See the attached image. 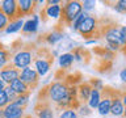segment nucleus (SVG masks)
<instances>
[{
  "label": "nucleus",
  "mask_w": 126,
  "mask_h": 118,
  "mask_svg": "<svg viewBox=\"0 0 126 118\" xmlns=\"http://www.w3.org/2000/svg\"><path fill=\"white\" fill-rule=\"evenodd\" d=\"M124 112H125V106H124V102H122V98H121L120 89H116V88H114L110 113H112L113 116H116V117H122Z\"/></svg>",
  "instance_id": "nucleus-15"
},
{
  "label": "nucleus",
  "mask_w": 126,
  "mask_h": 118,
  "mask_svg": "<svg viewBox=\"0 0 126 118\" xmlns=\"http://www.w3.org/2000/svg\"><path fill=\"white\" fill-rule=\"evenodd\" d=\"M120 93H121V98L124 102V106L126 108V88H120Z\"/></svg>",
  "instance_id": "nucleus-37"
},
{
  "label": "nucleus",
  "mask_w": 126,
  "mask_h": 118,
  "mask_svg": "<svg viewBox=\"0 0 126 118\" xmlns=\"http://www.w3.org/2000/svg\"><path fill=\"white\" fill-rule=\"evenodd\" d=\"M57 55V51H53L50 47L46 46H38L34 51L33 64L35 71L39 76H43L50 71L51 66L54 64V58Z\"/></svg>",
  "instance_id": "nucleus-3"
},
{
  "label": "nucleus",
  "mask_w": 126,
  "mask_h": 118,
  "mask_svg": "<svg viewBox=\"0 0 126 118\" xmlns=\"http://www.w3.org/2000/svg\"><path fill=\"white\" fill-rule=\"evenodd\" d=\"M39 75L38 72L35 71V68H32V67H26V68L21 70V74H20V80L22 83H25L28 85L32 92L37 88L38 84H39Z\"/></svg>",
  "instance_id": "nucleus-9"
},
{
  "label": "nucleus",
  "mask_w": 126,
  "mask_h": 118,
  "mask_svg": "<svg viewBox=\"0 0 126 118\" xmlns=\"http://www.w3.org/2000/svg\"><path fill=\"white\" fill-rule=\"evenodd\" d=\"M4 49H5V46H4V45H3V43H1V42H0V51H1V50H4Z\"/></svg>",
  "instance_id": "nucleus-41"
},
{
  "label": "nucleus",
  "mask_w": 126,
  "mask_h": 118,
  "mask_svg": "<svg viewBox=\"0 0 126 118\" xmlns=\"http://www.w3.org/2000/svg\"><path fill=\"white\" fill-rule=\"evenodd\" d=\"M38 22H39V17H38L37 15H34L30 20H28V21L24 24V26H22V29H21L22 34L28 35V34L35 33L37 29H38Z\"/></svg>",
  "instance_id": "nucleus-19"
},
{
  "label": "nucleus",
  "mask_w": 126,
  "mask_h": 118,
  "mask_svg": "<svg viewBox=\"0 0 126 118\" xmlns=\"http://www.w3.org/2000/svg\"><path fill=\"white\" fill-rule=\"evenodd\" d=\"M92 85L89 84V81H81L78 85V97L81 105H87L89 101V96L92 93Z\"/></svg>",
  "instance_id": "nucleus-17"
},
{
  "label": "nucleus",
  "mask_w": 126,
  "mask_h": 118,
  "mask_svg": "<svg viewBox=\"0 0 126 118\" xmlns=\"http://www.w3.org/2000/svg\"><path fill=\"white\" fill-rule=\"evenodd\" d=\"M89 109H91L89 106L81 105L80 106V110H79V114H80V116H88V114H91V110ZM79 114H78V116H79Z\"/></svg>",
  "instance_id": "nucleus-36"
},
{
  "label": "nucleus",
  "mask_w": 126,
  "mask_h": 118,
  "mask_svg": "<svg viewBox=\"0 0 126 118\" xmlns=\"http://www.w3.org/2000/svg\"><path fill=\"white\" fill-rule=\"evenodd\" d=\"M8 25H9V20H8L7 17V15L3 12L1 9V7H0V31H3V30H5Z\"/></svg>",
  "instance_id": "nucleus-29"
},
{
  "label": "nucleus",
  "mask_w": 126,
  "mask_h": 118,
  "mask_svg": "<svg viewBox=\"0 0 126 118\" xmlns=\"http://www.w3.org/2000/svg\"><path fill=\"white\" fill-rule=\"evenodd\" d=\"M79 34L81 35L87 41H96V39H101V31H100V20L97 16L88 15L85 20L81 22V25L79 26Z\"/></svg>",
  "instance_id": "nucleus-5"
},
{
  "label": "nucleus",
  "mask_w": 126,
  "mask_h": 118,
  "mask_svg": "<svg viewBox=\"0 0 126 118\" xmlns=\"http://www.w3.org/2000/svg\"><path fill=\"white\" fill-rule=\"evenodd\" d=\"M12 58H13V55H12L11 50L4 49V50L0 51V70H1L3 67H5L8 63H11Z\"/></svg>",
  "instance_id": "nucleus-24"
},
{
  "label": "nucleus",
  "mask_w": 126,
  "mask_h": 118,
  "mask_svg": "<svg viewBox=\"0 0 126 118\" xmlns=\"http://www.w3.org/2000/svg\"><path fill=\"white\" fill-rule=\"evenodd\" d=\"M49 85V97L50 101L54 102V104H59L62 100H64L67 97V93H68V85L66 84L64 81H53L50 83Z\"/></svg>",
  "instance_id": "nucleus-6"
},
{
  "label": "nucleus",
  "mask_w": 126,
  "mask_h": 118,
  "mask_svg": "<svg viewBox=\"0 0 126 118\" xmlns=\"http://www.w3.org/2000/svg\"><path fill=\"white\" fill-rule=\"evenodd\" d=\"M63 38H64V30L58 29V28L54 26L53 30L39 34L37 37V39H35V43H37V45H41V46H46V45L54 46V45H57L59 41H62Z\"/></svg>",
  "instance_id": "nucleus-7"
},
{
  "label": "nucleus",
  "mask_w": 126,
  "mask_h": 118,
  "mask_svg": "<svg viewBox=\"0 0 126 118\" xmlns=\"http://www.w3.org/2000/svg\"><path fill=\"white\" fill-rule=\"evenodd\" d=\"M62 4L63 5H62L61 16H59V18H58V22L55 24V28L64 30L66 26L72 28L74 21L83 12V1L71 0V1H64Z\"/></svg>",
  "instance_id": "nucleus-2"
},
{
  "label": "nucleus",
  "mask_w": 126,
  "mask_h": 118,
  "mask_svg": "<svg viewBox=\"0 0 126 118\" xmlns=\"http://www.w3.org/2000/svg\"><path fill=\"white\" fill-rule=\"evenodd\" d=\"M20 74H21V70H18L13 63H8L5 67H3L0 70V79L5 83V84L9 85L11 83H13L15 80L20 79Z\"/></svg>",
  "instance_id": "nucleus-12"
},
{
  "label": "nucleus",
  "mask_w": 126,
  "mask_h": 118,
  "mask_svg": "<svg viewBox=\"0 0 126 118\" xmlns=\"http://www.w3.org/2000/svg\"><path fill=\"white\" fill-rule=\"evenodd\" d=\"M104 4L112 7L120 13H126V0H120V1H104Z\"/></svg>",
  "instance_id": "nucleus-23"
},
{
  "label": "nucleus",
  "mask_w": 126,
  "mask_h": 118,
  "mask_svg": "<svg viewBox=\"0 0 126 118\" xmlns=\"http://www.w3.org/2000/svg\"><path fill=\"white\" fill-rule=\"evenodd\" d=\"M22 118H35V117H33L32 114H25V116H24Z\"/></svg>",
  "instance_id": "nucleus-40"
},
{
  "label": "nucleus",
  "mask_w": 126,
  "mask_h": 118,
  "mask_svg": "<svg viewBox=\"0 0 126 118\" xmlns=\"http://www.w3.org/2000/svg\"><path fill=\"white\" fill-rule=\"evenodd\" d=\"M8 104H9V101H8V97H7L5 92H4V89L0 90V109L5 108Z\"/></svg>",
  "instance_id": "nucleus-33"
},
{
  "label": "nucleus",
  "mask_w": 126,
  "mask_h": 118,
  "mask_svg": "<svg viewBox=\"0 0 126 118\" xmlns=\"http://www.w3.org/2000/svg\"><path fill=\"white\" fill-rule=\"evenodd\" d=\"M33 113L35 118H54V109L50 100H37Z\"/></svg>",
  "instance_id": "nucleus-10"
},
{
  "label": "nucleus",
  "mask_w": 126,
  "mask_h": 118,
  "mask_svg": "<svg viewBox=\"0 0 126 118\" xmlns=\"http://www.w3.org/2000/svg\"><path fill=\"white\" fill-rule=\"evenodd\" d=\"M9 87L15 90L17 96H20V94H25V93H32V90L28 88V85L25 84V83H22L21 80H20V79L15 80L13 83H11Z\"/></svg>",
  "instance_id": "nucleus-21"
},
{
  "label": "nucleus",
  "mask_w": 126,
  "mask_h": 118,
  "mask_svg": "<svg viewBox=\"0 0 126 118\" xmlns=\"http://www.w3.org/2000/svg\"><path fill=\"white\" fill-rule=\"evenodd\" d=\"M71 54L74 55L75 60L78 62H84V64H89L91 59H92V55H91V53L88 50L85 49V47H74L72 50H71Z\"/></svg>",
  "instance_id": "nucleus-18"
},
{
  "label": "nucleus",
  "mask_w": 126,
  "mask_h": 118,
  "mask_svg": "<svg viewBox=\"0 0 126 118\" xmlns=\"http://www.w3.org/2000/svg\"><path fill=\"white\" fill-rule=\"evenodd\" d=\"M100 20V31L101 35L105 37L106 43H108V49L113 53L122 50V42H121V34H120V28L121 25L108 17H98Z\"/></svg>",
  "instance_id": "nucleus-1"
},
{
  "label": "nucleus",
  "mask_w": 126,
  "mask_h": 118,
  "mask_svg": "<svg viewBox=\"0 0 126 118\" xmlns=\"http://www.w3.org/2000/svg\"><path fill=\"white\" fill-rule=\"evenodd\" d=\"M4 88H5V83H4L1 79H0V90H3Z\"/></svg>",
  "instance_id": "nucleus-39"
},
{
  "label": "nucleus",
  "mask_w": 126,
  "mask_h": 118,
  "mask_svg": "<svg viewBox=\"0 0 126 118\" xmlns=\"http://www.w3.org/2000/svg\"><path fill=\"white\" fill-rule=\"evenodd\" d=\"M120 77H121V80L124 83H126V67L120 72Z\"/></svg>",
  "instance_id": "nucleus-38"
},
{
  "label": "nucleus",
  "mask_w": 126,
  "mask_h": 118,
  "mask_svg": "<svg viewBox=\"0 0 126 118\" xmlns=\"http://www.w3.org/2000/svg\"><path fill=\"white\" fill-rule=\"evenodd\" d=\"M29 97H30V93H25V94H20V96H17V98L13 101V104H16L17 106H20V108H26L28 102H29Z\"/></svg>",
  "instance_id": "nucleus-26"
},
{
  "label": "nucleus",
  "mask_w": 126,
  "mask_h": 118,
  "mask_svg": "<svg viewBox=\"0 0 126 118\" xmlns=\"http://www.w3.org/2000/svg\"><path fill=\"white\" fill-rule=\"evenodd\" d=\"M59 118H78V113L75 112V110H72V109H67V110H64V112L61 114Z\"/></svg>",
  "instance_id": "nucleus-32"
},
{
  "label": "nucleus",
  "mask_w": 126,
  "mask_h": 118,
  "mask_svg": "<svg viewBox=\"0 0 126 118\" xmlns=\"http://www.w3.org/2000/svg\"><path fill=\"white\" fill-rule=\"evenodd\" d=\"M4 92H5V94H7V97H8V101H9V104L11 102H13L16 98H17V94H16V92L13 89L11 88L9 85H7L5 88H4Z\"/></svg>",
  "instance_id": "nucleus-30"
},
{
  "label": "nucleus",
  "mask_w": 126,
  "mask_h": 118,
  "mask_svg": "<svg viewBox=\"0 0 126 118\" xmlns=\"http://www.w3.org/2000/svg\"><path fill=\"white\" fill-rule=\"evenodd\" d=\"M89 84L92 85V88L93 89H97V90H101L102 89V81L100 80V79H94V77H92V79H89Z\"/></svg>",
  "instance_id": "nucleus-31"
},
{
  "label": "nucleus",
  "mask_w": 126,
  "mask_h": 118,
  "mask_svg": "<svg viewBox=\"0 0 126 118\" xmlns=\"http://www.w3.org/2000/svg\"><path fill=\"white\" fill-rule=\"evenodd\" d=\"M74 60H75V58L71 53L62 54L61 57H59V66H61V68H63V70H68V68H71Z\"/></svg>",
  "instance_id": "nucleus-22"
},
{
  "label": "nucleus",
  "mask_w": 126,
  "mask_h": 118,
  "mask_svg": "<svg viewBox=\"0 0 126 118\" xmlns=\"http://www.w3.org/2000/svg\"><path fill=\"white\" fill-rule=\"evenodd\" d=\"M113 92L114 88L109 85L102 87L100 92V104L97 106V110L101 116H106L110 113V108H112V98H113Z\"/></svg>",
  "instance_id": "nucleus-8"
},
{
  "label": "nucleus",
  "mask_w": 126,
  "mask_h": 118,
  "mask_svg": "<svg viewBox=\"0 0 126 118\" xmlns=\"http://www.w3.org/2000/svg\"><path fill=\"white\" fill-rule=\"evenodd\" d=\"M39 1L35 0H18L17 1V20H22L25 16H34Z\"/></svg>",
  "instance_id": "nucleus-11"
},
{
  "label": "nucleus",
  "mask_w": 126,
  "mask_h": 118,
  "mask_svg": "<svg viewBox=\"0 0 126 118\" xmlns=\"http://www.w3.org/2000/svg\"><path fill=\"white\" fill-rule=\"evenodd\" d=\"M24 116H25V109L20 108L13 102L0 109V118H22Z\"/></svg>",
  "instance_id": "nucleus-13"
},
{
  "label": "nucleus",
  "mask_w": 126,
  "mask_h": 118,
  "mask_svg": "<svg viewBox=\"0 0 126 118\" xmlns=\"http://www.w3.org/2000/svg\"><path fill=\"white\" fill-rule=\"evenodd\" d=\"M0 7H1L4 13L7 15L8 20H9V24L18 21L17 20V1L16 0H4V1L0 3Z\"/></svg>",
  "instance_id": "nucleus-14"
},
{
  "label": "nucleus",
  "mask_w": 126,
  "mask_h": 118,
  "mask_svg": "<svg viewBox=\"0 0 126 118\" xmlns=\"http://www.w3.org/2000/svg\"><path fill=\"white\" fill-rule=\"evenodd\" d=\"M24 24H22V20H18V21H15V22H11L8 28L5 29L7 33H15V31H18L20 29H22Z\"/></svg>",
  "instance_id": "nucleus-27"
},
{
  "label": "nucleus",
  "mask_w": 126,
  "mask_h": 118,
  "mask_svg": "<svg viewBox=\"0 0 126 118\" xmlns=\"http://www.w3.org/2000/svg\"><path fill=\"white\" fill-rule=\"evenodd\" d=\"M38 47V45L34 42H24L21 49L13 55L12 58V63L17 67L18 70H24L26 67H30V64L33 63V58H34V51Z\"/></svg>",
  "instance_id": "nucleus-4"
},
{
  "label": "nucleus",
  "mask_w": 126,
  "mask_h": 118,
  "mask_svg": "<svg viewBox=\"0 0 126 118\" xmlns=\"http://www.w3.org/2000/svg\"><path fill=\"white\" fill-rule=\"evenodd\" d=\"M94 5H96V3L91 1V0H85V1H83V8H84V12H87V13H88V11L93 9Z\"/></svg>",
  "instance_id": "nucleus-34"
},
{
  "label": "nucleus",
  "mask_w": 126,
  "mask_h": 118,
  "mask_svg": "<svg viewBox=\"0 0 126 118\" xmlns=\"http://www.w3.org/2000/svg\"><path fill=\"white\" fill-rule=\"evenodd\" d=\"M122 118H126V108H125V112H124V114H122Z\"/></svg>",
  "instance_id": "nucleus-42"
},
{
  "label": "nucleus",
  "mask_w": 126,
  "mask_h": 118,
  "mask_svg": "<svg viewBox=\"0 0 126 118\" xmlns=\"http://www.w3.org/2000/svg\"><path fill=\"white\" fill-rule=\"evenodd\" d=\"M88 15H89V13H87V12H81V13L78 16V17H76V20H75V21H74V24H72V29H74V31H78L79 26L81 25V22L84 21V20H85V17H87Z\"/></svg>",
  "instance_id": "nucleus-28"
},
{
  "label": "nucleus",
  "mask_w": 126,
  "mask_h": 118,
  "mask_svg": "<svg viewBox=\"0 0 126 118\" xmlns=\"http://www.w3.org/2000/svg\"><path fill=\"white\" fill-rule=\"evenodd\" d=\"M100 92H101V90L92 89V93H91V96H89V101H88V106H89L91 109L97 108L98 104H100Z\"/></svg>",
  "instance_id": "nucleus-25"
},
{
  "label": "nucleus",
  "mask_w": 126,
  "mask_h": 118,
  "mask_svg": "<svg viewBox=\"0 0 126 118\" xmlns=\"http://www.w3.org/2000/svg\"><path fill=\"white\" fill-rule=\"evenodd\" d=\"M93 54H96L98 58L101 59H106V60H114V58H116V53H113V51H110L108 47H102V46H96L93 49Z\"/></svg>",
  "instance_id": "nucleus-20"
},
{
  "label": "nucleus",
  "mask_w": 126,
  "mask_h": 118,
  "mask_svg": "<svg viewBox=\"0 0 126 118\" xmlns=\"http://www.w3.org/2000/svg\"><path fill=\"white\" fill-rule=\"evenodd\" d=\"M61 11H62V7L59 5V4H57V5H50V4L45 5L42 8V11H41V20H42V22H46L49 18H59V16H61Z\"/></svg>",
  "instance_id": "nucleus-16"
},
{
  "label": "nucleus",
  "mask_w": 126,
  "mask_h": 118,
  "mask_svg": "<svg viewBox=\"0 0 126 118\" xmlns=\"http://www.w3.org/2000/svg\"><path fill=\"white\" fill-rule=\"evenodd\" d=\"M120 34H121V42H122V46L126 47V26H122L120 28Z\"/></svg>",
  "instance_id": "nucleus-35"
}]
</instances>
